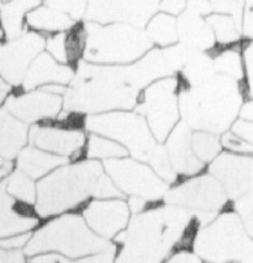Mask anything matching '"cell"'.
<instances>
[{
    "label": "cell",
    "mask_w": 253,
    "mask_h": 263,
    "mask_svg": "<svg viewBox=\"0 0 253 263\" xmlns=\"http://www.w3.org/2000/svg\"><path fill=\"white\" fill-rule=\"evenodd\" d=\"M95 198L125 195L106 173L102 161L82 158L68 162L37 180L35 209L41 219H50L83 208Z\"/></svg>",
    "instance_id": "1"
},
{
    "label": "cell",
    "mask_w": 253,
    "mask_h": 263,
    "mask_svg": "<svg viewBox=\"0 0 253 263\" xmlns=\"http://www.w3.org/2000/svg\"><path fill=\"white\" fill-rule=\"evenodd\" d=\"M247 98L246 82L216 73L204 83L179 91L182 121L193 130L221 136L240 118Z\"/></svg>",
    "instance_id": "2"
},
{
    "label": "cell",
    "mask_w": 253,
    "mask_h": 263,
    "mask_svg": "<svg viewBox=\"0 0 253 263\" xmlns=\"http://www.w3.org/2000/svg\"><path fill=\"white\" fill-rule=\"evenodd\" d=\"M116 243L96 235L78 213H66L50 218L32 232L24 249L27 257L41 253H60L69 258H82L116 247Z\"/></svg>",
    "instance_id": "3"
},
{
    "label": "cell",
    "mask_w": 253,
    "mask_h": 263,
    "mask_svg": "<svg viewBox=\"0 0 253 263\" xmlns=\"http://www.w3.org/2000/svg\"><path fill=\"white\" fill-rule=\"evenodd\" d=\"M84 61L124 66L139 61L153 48L145 29L129 23L100 24L88 21Z\"/></svg>",
    "instance_id": "4"
},
{
    "label": "cell",
    "mask_w": 253,
    "mask_h": 263,
    "mask_svg": "<svg viewBox=\"0 0 253 263\" xmlns=\"http://www.w3.org/2000/svg\"><path fill=\"white\" fill-rule=\"evenodd\" d=\"M191 250L206 263H253V238L233 209L198 229Z\"/></svg>",
    "instance_id": "5"
},
{
    "label": "cell",
    "mask_w": 253,
    "mask_h": 263,
    "mask_svg": "<svg viewBox=\"0 0 253 263\" xmlns=\"http://www.w3.org/2000/svg\"><path fill=\"white\" fill-rule=\"evenodd\" d=\"M87 133L99 134L121 143L131 157L148 164L164 149L149 128L145 116L136 109L114 110L85 118Z\"/></svg>",
    "instance_id": "6"
},
{
    "label": "cell",
    "mask_w": 253,
    "mask_h": 263,
    "mask_svg": "<svg viewBox=\"0 0 253 263\" xmlns=\"http://www.w3.org/2000/svg\"><path fill=\"white\" fill-rule=\"evenodd\" d=\"M163 201L187 208L194 214L199 228H203L226 210L231 199L220 180L206 172L185 177L183 182L177 180L169 186Z\"/></svg>",
    "instance_id": "7"
},
{
    "label": "cell",
    "mask_w": 253,
    "mask_h": 263,
    "mask_svg": "<svg viewBox=\"0 0 253 263\" xmlns=\"http://www.w3.org/2000/svg\"><path fill=\"white\" fill-rule=\"evenodd\" d=\"M181 79L178 74L161 78L141 91L136 110L145 116L149 128L163 143L182 120L179 108Z\"/></svg>",
    "instance_id": "8"
},
{
    "label": "cell",
    "mask_w": 253,
    "mask_h": 263,
    "mask_svg": "<svg viewBox=\"0 0 253 263\" xmlns=\"http://www.w3.org/2000/svg\"><path fill=\"white\" fill-rule=\"evenodd\" d=\"M106 173L125 198L139 197L151 204L163 201L170 184L147 162L126 156L103 162Z\"/></svg>",
    "instance_id": "9"
},
{
    "label": "cell",
    "mask_w": 253,
    "mask_h": 263,
    "mask_svg": "<svg viewBox=\"0 0 253 263\" xmlns=\"http://www.w3.org/2000/svg\"><path fill=\"white\" fill-rule=\"evenodd\" d=\"M2 108L7 109L9 112L31 126L60 118L65 110V96L54 93L47 88L27 91L14 90L3 103Z\"/></svg>",
    "instance_id": "10"
},
{
    "label": "cell",
    "mask_w": 253,
    "mask_h": 263,
    "mask_svg": "<svg viewBox=\"0 0 253 263\" xmlns=\"http://www.w3.org/2000/svg\"><path fill=\"white\" fill-rule=\"evenodd\" d=\"M45 50L46 37L31 30H26L19 37L3 42L0 52L2 79L14 88H19L35 58Z\"/></svg>",
    "instance_id": "11"
},
{
    "label": "cell",
    "mask_w": 253,
    "mask_h": 263,
    "mask_svg": "<svg viewBox=\"0 0 253 263\" xmlns=\"http://www.w3.org/2000/svg\"><path fill=\"white\" fill-rule=\"evenodd\" d=\"M161 0H88V21L100 24L129 23L145 27L160 11Z\"/></svg>",
    "instance_id": "12"
},
{
    "label": "cell",
    "mask_w": 253,
    "mask_h": 263,
    "mask_svg": "<svg viewBox=\"0 0 253 263\" xmlns=\"http://www.w3.org/2000/svg\"><path fill=\"white\" fill-rule=\"evenodd\" d=\"M88 226L105 240H114L129 225L131 209L125 198H95L82 208Z\"/></svg>",
    "instance_id": "13"
},
{
    "label": "cell",
    "mask_w": 253,
    "mask_h": 263,
    "mask_svg": "<svg viewBox=\"0 0 253 263\" xmlns=\"http://www.w3.org/2000/svg\"><path fill=\"white\" fill-rule=\"evenodd\" d=\"M208 172L220 180L231 201L253 191V155L222 151L209 163Z\"/></svg>",
    "instance_id": "14"
},
{
    "label": "cell",
    "mask_w": 253,
    "mask_h": 263,
    "mask_svg": "<svg viewBox=\"0 0 253 263\" xmlns=\"http://www.w3.org/2000/svg\"><path fill=\"white\" fill-rule=\"evenodd\" d=\"M193 131L188 124L181 120L163 142L170 164L178 177H191L199 174L206 166L197 157L193 149Z\"/></svg>",
    "instance_id": "15"
},
{
    "label": "cell",
    "mask_w": 253,
    "mask_h": 263,
    "mask_svg": "<svg viewBox=\"0 0 253 263\" xmlns=\"http://www.w3.org/2000/svg\"><path fill=\"white\" fill-rule=\"evenodd\" d=\"M0 237L32 232L40 226L41 218L35 205L23 203L0 189Z\"/></svg>",
    "instance_id": "16"
},
{
    "label": "cell",
    "mask_w": 253,
    "mask_h": 263,
    "mask_svg": "<svg viewBox=\"0 0 253 263\" xmlns=\"http://www.w3.org/2000/svg\"><path fill=\"white\" fill-rule=\"evenodd\" d=\"M74 76L75 68L69 64L59 62L45 50L35 58L19 88L27 91L51 84L68 87L74 79Z\"/></svg>",
    "instance_id": "17"
},
{
    "label": "cell",
    "mask_w": 253,
    "mask_h": 263,
    "mask_svg": "<svg viewBox=\"0 0 253 263\" xmlns=\"http://www.w3.org/2000/svg\"><path fill=\"white\" fill-rule=\"evenodd\" d=\"M179 44L194 51L209 52L216 46V40L206 16L185 9L177 17Z\"/></svg>",
    "instance_id": "18"
},
{
    "label": "cell",
    "mask_w": 253,
    "mask_h": 263,
    "mask_svg": "<svg viewBox=\"0 0 253 263\" xmlns=\"http://www.w3.org/2000/svg\"><path fill=\"white\" fill-rule=\"evenodd\" d=\"M30 143V125L7 109L0 112V155L5 160H16L19 154Z\"/></svg>",
    "instance_id": "19"
},
{
    "label": "cell",
    "mask_w": 253,
    "mask_h": 263,
    "mask_svg": "<svg viewBox=\"0 0 253 263\" xmlns=\"http://www.w3.org/2000/svg\"><path fill=\"white\" fill-rule=\"evenodd\" d=\"M71 162L69 158L51 154L33 145H27L15 160L17 170L31 177L32 179L40 180L50 174L63 164Z\"/></svg>",
    "instance_id": "20"
},
{
    "label": "cell",
    "mask_w": 253,
    "mask_h": 263,
    "mask_svg": "<svg viewBox=\"0 0 253 263\" xmlns=\"http://www.w3.org/2000/svg\"><path fill=\"white\" fill-rule=\"evenodd\" d=\"M45 0H2L3 42L19 37L26 31L29 14Z\"/></svg>",
    "instance_id": "21"
},
{
    "label": "cell",
    "mask_w": 253,
    "mask_h": 263,
    "mask_svg": "<svg viewBox=\"0 0 253 263\" xmlns=\"http://www.w3.org/2000/svg\"><path fill=\"white\" fill-rule=\"evenodd\" d=\"M77 23L78 21L73 19L71 15L44 3L29 14L26 19V27L27 30L38 32L47 37L53 33L68 31Z\"/></svg>",
    "instance_id": "22"
},
{
    "label": "cell",
    "mask_w": 253,
    "mask_h": 263,
    "mask_svg": "<svg viewBox=\"0 0 253 263\" xmlns=\"http://www.w3.org/2000/svg\"><path fill=\"white\" fill-rule=\"evenodd\" d=\"M145 31L153 46L158 48H167L179 42L178 21L177 16L158 11L146 24Z\"/></svg>",
    "instance_id": "23"
},
{
    "label": "cell",
    "mask_w": 253,
    "mask_h": 263,
    "mask_svg": "<svg viewBox=\"0 0 253 263\" xmlns=\"http://www.w3.org/2000/svg\"><path fill=\"white\" fill-rule=\"evenodd\" d=\"M206 20L214 32L216 46H231L242 41V21L228 14L211 13Z\"/></svg>",
    "instance_id": "24"
},
{
    "label": "cell",
    "mask_w": 253,
    "mask_h": 263,
    "mask_svg": "<svg viewBox=\"0 0 253 263\" xmlns=\"http://www.w3.org/2000/svg\"><path fill=\"white\" fill-rule=\"evenodd\" d=\"M2 188L15 199L30 204V205H35L37 200L36 180L17 168H15L8 177L2 179Z\"/></svg>",
    "instance_id": "25"
},
{
    "label": "cell",
    "mask_w": 253,
    "mask_h": 263,
    "mask_svg": "<svg viewBox=\"0 0 253 263\" xmlns=\"http://www.w3.org/2000/svg\"><path fill=\"white\" fill-rule=\"evenodd\" d=\"M130 156L129 151L121 143L99 134L88 133L85 145V158L104 162L112 158H121Z\"/></svg>",
    "instance_id": "26"
},
{
    "label": "cell",
    "mask_w": 253,
    "mask_h": 263,
    "mask_svg": "<svg viewBox=\"0 0 253 263\" xmlns=\"http://www.w3.org/2000/svg\"><path fill=\"white\" fill-rule=\"evenodd\" d=\"M191 143L195 155L204 164L211 163L224 151L220 135L208 131L194 130Z\"/></svg>",
    "instance_id": "27"
},
{
    "label": "cell",
    "mask_w": 253,
    "mask_h": 263,
    "mask_svg": "<svg viewBox=\"0 0 253 263\" xmlns=\"http://www.w3.org/2000/svg\"><path fill=\"white\" fill-rule=\"evenodd\" d=\"M118 255V246L114 249L95 253V255L82 257V258H69L60 253H41L30 257L29 263H114Z\"/></svg>",
    "instance_id": "28"
},
{
    "label": "cell",
    "mask_w": 253,
    "mask_h": 263,
    "mask_svg": "<svg viewBox=\"0 0 253 263\" xmlns=\"http://www.w3.org/2000/svg\"><path fill=\"white\" fill-rule=\"evenodd\" d=\"M232 209L239 214L247 232L253 238V191L232 201Z\"/></svg>",
    "instance_id": "29"
},
{
    "label": "cell",
    "mask_w": 253,
    "mask_h": 263,
    "mask_svg": "<svg viewBox=\"0 0 253 263\" xmlns=\"http://www.w3.org/2000/svg\"><path fill=\"white\" fill-rule=\"evenodd\" d=\"M46 51L61 63L68 64L67 53V31L53 33L46 37Z\"/></svg>",
    "instance_id": "30"
},
{
    "label": "cell",
    "mask_w": 253,
    "mask_h": 263,
    "mask_svg": "<svg viewBox=\"0 0 253 263\" xmlns=\"http://www.w3.org/2000/svg\"><path fill=\"white\" fill-rule=\"evenodd\" d=\"M220 137L224 151L240 155H253V146L233 134L231 130L222 134Z\"/></svg>",
    "instance_id": "31"
},
{
    "label": "cell",
    "mask_w": 253,
    "mask_h": 263,
    "mask_svg": "<svg viewBox=\"0 0 253 263\" xmlns=\"http://www.w3.org/2000/svg\"><path fill=\"white\" fill-rule=\"evenodd\" d=\"M233 134L253 146V121L239 118L230 128Z\"/></svg>",
    "instance_id": "32"
},
{
    "label": "cell",
    "mask_w": 253,
    "mask_h": 263,
    "mask_svg": "<svg viewBox=\"0 0 253 263\" xmlns=\"http://www.w3.org/2000/svg\"><path fill=\"white\" fill-rule=\"evenodd\" d=\"M32 232H27V234H19L14 235V236H9L2 238V249L3 250H21L25 249L26 245L29 243L30 238H31Z\"/></svg>",
    "instance_id": "33"
},
{
    "label": "cell",
    "mask_w": 253,
    "mask_h": 263,
    "mask_svg": "<svg viewBox=\"0 0 253 263\" xmlns=\"http://www.w3.org/2000/svg\"><path fill=\"white\" fill-rule=\"evenodd\" d=\"M189 0H161L160 11L179 16L188 7Z\"/></svg>",
    "instance_id": "34"
},
{
    "label": "cell",
    "mask_w": 253,
    "mask_h": 263,
    "mask_svg": "<svg viewBox=\"0 0 253 263\" xmlns=\"http://www.w3.org/2000/svg\"><path fill=\"white\" fill-rule=\"evenodd\" d=\"M199 256L188 250L176 251L163 263H203Z\"/></svg>",
    "instance_id": "35"
},
{
    "label": "cell",
    "mask_w": 253,
    "mask_h": 263,
    "mask_svg": "<svg viewBox=\"0 0 253 263\" xmlns=\"http://www.w3.org/2000/svg\"><path fill=\"white\" fill-rule=\"evenodd\" d=\"M25 256L21 250H3L0 253V263H26Z\"/></svg>",
    "instance_id": "36"
},
{
    "label": "cell",
    "mask_w": 253,
    "mask_h": 263,
    "mask_svg": "<svg viewBox=\"0 0 253 263\" xmlns=\"http://www.w3.org/2000/svg\"><path fill=\"white\" fill-rule=\"evenodd\" d=\"M114 263H152L148 259L143 258V257L135 255V253L130 252V251L120 249L119 253L116 255Z\"/></svg>",
    "instance_id": "37"
},
{
    "label": "cell",
    "mask_w": 253,
    "mask_h": 263,
    "mask_svg": "<svg viewBox=\"0 0 253 263\" xmlns=\"http://www.w3.org/2000/svg\"><path fill=\"white\" fill-rule=\"evenodd\" d=\"M240 118L253 121V97L247 98L240 111Z\"/></svg>",
    "instance_id": "38"
},
{
    "label": "cell",
    "mask_w": 253,
    "mask_h": 263,
    "mask_svg": "<svg viewBox=\"0 0 253 263\" xmlns=\"http://www.w3.org/2000/svg\"><path fill=\"white\" fill-rule=\"evenodd\" d=\"M230 263H235V262H230Z\"/></svg>",
    "instance_id": "39"
}]
</instances>
